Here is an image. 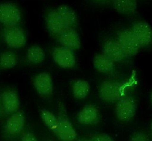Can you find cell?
<instances>
[{
    "mask_svg": "<svg viewBox=\"0 0 152 141\" xmlns=\"http://www.w3.org/2000/svg\"><path fill=\"white\" fill-rule=\"evenodd\" d=\"M124 92V85L120 82L109 79L102 82L99 86L100 98L104 102L109 103L116 102L122 98Z\"/></svg>",
    "mask_w": 152,
    "mask_h": 141,
    "instance_id": "1",
    "label": "cell"
},
{
    "mask_svg": "<svg viewBox=\"0 0 152 141\" xmlns=\"http://www.w3.org/2000/svg\"><path fill=\"white\" fill-rule=\"evenodd\" d=\"M137 104L132 97L121 98L115 105V114L118 119L122 122L130 121L135 115Z\"/></svg>",
    "mask_w": 152,
    "mask_h": 141,
    "instance_id": "2",
    "label": "cell"
},
{
    "mask_svg": "<svg viewBox=\"0 0 152 141\" xmlns=\"http://www.w3.org/2000/svg\"><path fill=\"white\" fill-rule=\"evenodd\" d=\"M129 30L135 37L140 47H146L152 43V28L144 21L134 23Z\"/></svg>",
    "mask_w": 152,
    "mask_h": 141,
    "instance_id": "3",
    "label": "cell"
},
{
    "mask_svg": "<svg viewBox=\"0 0 152 141\" xmlns=\"http://www.w3.org/2000/svg\"><path fill=\"white\" fill-rule=\"evenodd\" d=\"M116 40L126 57L135 56L138 53L140 47L129 30L119 31Z\"/></svg>",
    "mask_w": 152,
    "mask_h": 141,
    "instance_id": "4",
    "label": "cell"
},
{
    "mask_svg": "<svg viewBox=\"0 0 152 141\" xmlns=\"http://www.w3.org/2000/svg\"><path fill=\"white\" fill-rule=\"evenodd\" d=\"M58 124L56 131L54 132L62 141H74L77 134L73 125L67 117L66 115L61 113L58 117Z\"/></svg>",
    "mask_w": 152,
    "mask_h": 141,
    "instance_id": "5",
    "label": "cell"
},
{
    "mask_svg": "<svg viewBox=\"0 0 152 141\" xmlns=\"http://www.w3.org/2000/svg\"><path fill=\"white\" fill-rule=\"evenodd\" d=\"M21 19L19 9L13 4H0V22L7 27L15 26Z\"/></svg>",
    "mask_w": 152,
    "mask_h": 141,
    "instance_id": "6",
    "label": "cell"
},
{
    "mask_svg": "<svg viewBox=\"0 0 152 141\" xmlns=\"http://www.w3.org/2000/svg\"><path fill=\"white\" fill-rule=\"evenodd\" d=\"M4 38L8 46L14 49L23 47L26 42L24 31L16 25L7 27L4 32Z\"/></svg>",
    "mask_w": 152,
    "mask_h": 141,
    "instance_id": "7",
    "label": "cell"
},
{
    "mask_svg": "<svg viewBox=\"0 0 152 141\" xmlns=\"http://www.w3.org/2000/svg\"><path fill=\"white\" fill-rule=\"evenodd\" d=\"M54 61L63 68L75 67L76 60L72 50L65 47H55L52 53Z\"/></svg>",
    "mask_w": 152,
    "mask_h": 141,
    "instance_id": "8",
    "label": "cell"
},
{
    "mask_svg": "<svg viewBox=\"0 0 152 141\" xmlns=\"http://www.w3.org/2000/svg\"><path fill=\"white\" fill-rule=\"evenodd\" d=\"M102 52L115 63L121 62L127 58L117 40H106L103 45Z\"/></svg>",
    "mask_w": 152,
    "mask_h": 141,
    "instance_id": "9",
    "label": "cell"
},
{
    "mask_svg": "<svg viewBox=\"0 0 152 141\" xmlns=\"http://www.w3.org/2000/svg\"><path fill=\"white\" fill-rule=\"evenodd\" d=\"M99 118L97 107L93 104H87L77 114V121L82 125H94L99 122Z\"/></svg>",
    "mask_w": 152,
    "mask_h": 141,
    "instance_id": "10",
    "label": "cell"
},
{
    "mask_svg": "<svg viewBox=\"0 0 152 141\" xmlns=\"http://www.w3.org/2000/svg\"><path fill=\"white\" fill-rule=\"evenodd\" d=\"M59 43L71 50H78L81 46V41L77 31L73 28H68L58 36Z\"/></svg>",
    "mask_w": 152,
    "mask_h": 141,
    "instance_id": "11",
    "label": "cell"
},
{
    "mask_svg": "<svg viewBox=\"0 0 152 141\" xmlns=\"http://www.w3.org/2000/svg\"><path fill=\"white\" fill-rule=\"evenodd\" d=\"M34 85L38 94L42 97H49L53 92V82L50 75L46 72L38 74L34 81Z\"/></svg>",
    "mask_w": 152,
    "mask_h": 141,
    "instance_id": "12",
    "label": "cell"
},
{
    "mask_svg": "<svg viewBox=\"0 0 152 141\" xmlns=\"http://www.w3.org/2000/svg\"><path fill=\"white\" fill-rule=\"evenodd\" d=\"M45 20L47 28L52 34L58 36L68 28L56 9L49 11L46 17Z\"/></svg>",
    "mask_w": 152,
    "mask_h": 141,
    "instance_id": "13",
    "label": "cell"
},
{
    "mask_svg": "<svg viewBox=\"0 0 152 141\" xmlns=\"http://www.w3.org/2000/svg\"><path fill=\"white\" fill-rule=\"evenodd\" d=\"M25 118L21 112H17L9 117L5 124V130L10 134H17L24 127Z\"/></svg>",
    "mask_w": 152,
    "mask_h": 141,
    "instance_id": "14",
    "label": "cell"
},
{
    "mask_svg": "<svg viewBox=\"0 0 152 141\" xmlns=\"http://www.w3.org/2000/svg\"><path fill=\"white\" fill-rule=\"evenodd\" d=\"M93 63L96 70L102 73H111L115 68V63L103 53L96 55Z\"/></svg>",
    "mask_w": 152,
    "mask_h": 141,
    "instance_id": "15",
    "label": "cell"
},
{
    "mask_svg": "<svg viewBox=\"0 0 152 141\" xmlns=\"http://www.w3.org/2000/svg\"><path fill=\"white\" fill-rule=\"evenodd\" d=\"M56 10L68 28H75L78 25L77 15L75 11L66 5H60Z\"/></svg>",
    "mask_w": 152,
    "mask_h": 141,
    "instance_id": "16",
    "label": "cell"
},
{
    "mask_svg": "<svg viewBox=\"0 0 152 141\" xmlns=\"http://www.w3.org/2000/svg\"><path fill=\"white\" fill-rule=\"evenodd\" d=\"M113 8L118 12L125 15H133L137 11V0H112Z\"/></svg>",
    "mask_w": 152,
    "mask_h": 141,
    "instance_id": "17",
    "label": "cell"
},
{
    "mask_svg": "<svg viewBox=\"0 0 152 141\" xmlns=\"http://www.w3.org/2000/svg\"><path fill=\"white\" fill-rule=\"evenodd\" d=\"M2 100L5 110L8 113L15 112L19 108L20 101L16 92L7 91L2 93Z\"/></svg>",
    "mask_w": 152,
    "mask_h": 141,
    "instance_id": "18",
    "label": "cell"
},
{
    "mask_svg": "<svg viewBox=\"0 0 152 141\" xmlns=\"http://www.w3.org/2000/svg\"><path fill=\"white\" fill-rule=\"evenodd\" d=\"M90 86L88 81L79 79L74 82L72 85V93L74 97L78 100L85 98L89 93Z\"/></svg>",
    "mask_w": 152,
    "mask_h": 141,
    "instance_id": "19",
    "label": "cell"
},
{
    "mask_svg": "<svg viewBox=\"0 0 152 141\" xmlns=\"http://www.w3.org/2000/svg\"><path fill=\"white\" fill-rule=\"evenodd\" d=\"M45 57V53L43 49L38 46H33L27 51V60L33 64H38L42 62Z\"/></svg>",
    "mask_w": 152,
    "mask_h": 141,
    "instance_id": "20",
    "label": "cell"
},
{
    "mask_svg": "<svg viewBox=\"0 0 152 141\" xmlns=\"http://www.w3.org/2000/svg\"><path fill=\"white\" fill-rule=\"evenodd\" d=\"M17 63V56L12 51L3 53L0 57V69L5 70L12 68Z\"/></svg>",
    "mask_w": 152,
    "mask_h": 141,
    "instance_id": "21",
    "label": "cell"
},
{
    "mask_svg": "<svg viewBox=\"0 0 152 141\" xmlns=\"http://www.w3.org/2000/svg\"><path fill=\"white\" fill-rule=\"evenodd\" d=\"M40 114L42 119L45 124L53 132H55L58 124V117H56L52 112L46 109L42 110Z\"/></svg>",
    "mask_w": 152,
    "mask_h": 141,
    "instance_id": "22",
    "label": "cell"
},
{
    "mask_svg": "<svg viewBox=\"0 0 152 141\" xmlns=\"http://www.w3.org/2000/svg\"><path fill=\"white\" fill-rule=\"evenodd\" d=\"M130 141H150L148 136L142 131L135 132L130 139Z\"/></svg>",
    "mask_w": 152,
    "mask_h": 141,
    "instance_id": "23",
    "label": "cell"
},
{
    "mask_svg": "<svg viewBox=\"0 0 152 141\" xmlns=\"http://www.w3.org/2000/svg\"><path fill=\"white\" fill-rule=\"evenodd\" d=\"M90 140L91 141H113V139L109 135L104 133L93 134Z\"/></svg>",
    "mask_w": 152,
    "mask_h": 141,
    "instance_id": "24",
    "label": "cell"
},
{
    "mask_svg": "<svg viewBox=\"0 0 152 141\" xmlns=\"http://www.w3.org/2000/svg\"><path fill=\"white\" fill-rule=\"evenodd\" d=\"M21 141H37V139L33 133H27L23 136Z\"/></svg>",
    "mask_w": 152,
    "mask_h": 141,
    "instance_id": "25",
    "label": "cell"
},
{
    "mask_svg": "<svg viewBox=\"0 0 152 141\" xmlns=\"http://www.w3.org/2000/svg\"><path fill=\"white\" fill-rule=\"evenodd\" d=\"M112 0H92L93 2L94 3L101 4V5H104V4H108L109 3H111Z\"/></svg>",
    "mask_w": 152,
    "mask_h": 141,
    "instance_id": "26",
    "label": "cell"
},
{
    "mask_svg": "<svg viewBox=\"0 0 152 141\" xmlns=\"http://www.w3.org/2000/svg\"><path fill=\"white\" fill-rule=\"evenodd\" d=\"M78 141H91L90 139L87 140V139H80L78 140Z\"/></svg>",
    "mask_w": 152,
    "mask_h": 141,
    "instance_id": "27",
    "label": "cell"
},
{
    "mask_svg": "<svg viewBox=\"0 0 152 141\" xmlns=\"http://www.w3.org/2000/svg\"><path fill=\"white\" fill-rule=\"evenodd\" d=\"M150 101H151V103L152 104V91L150 93Z\"/></svg>",
    "mask_w": 152,
    "mask_h": 141,
    "instance_id": "28",
    "label": "cell"
},
{
    "mask_svg": "<svg viewBox=\"0 0 152 141\" xmlns=\"http://www.w3.org/2000/svg\"><path fill=\"white\" fill-rule=\"evenodd\" d=\"M150 131L152 133V121L151 122V124H150Z\"/></svg>",
    "mask_w": 152,
    "mask_h": 141,
    "instance_id": "29",
    "label": "cell"
}]
</instances>
